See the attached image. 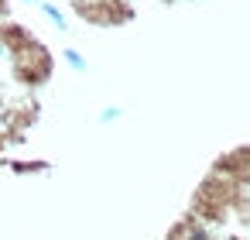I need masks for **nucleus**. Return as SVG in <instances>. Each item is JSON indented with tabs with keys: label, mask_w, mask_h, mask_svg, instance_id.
<instances>
[{
	"label": "nucleus",
	"mask_w": 250,
	"mask_h": 240,
	"mask_svg": "<svg viewBox=\"0 0 250 240\" xmlns=\"http://www.w3.org/2000/svg\"><path fill=\"white\" fill-rule=\"evenodd\" d=\"M7 59H11V76L28 89H38V86L52 83V76H55V55L42 38H28Z\"/></svg>",
	"instance_id": "f257e3e1"
},
{
	"label": "nucleus",
	"mask_w": 250,
	"mask_h": 240,
	"mask_svg": "<svg viewBox=\"0 0 250 240\" xmlns=\"http://www.w3.org/2000/svg\"><path fill=\"white\" fill-rule=\"evenodd\" d=\"M69 14L93 28H124L137 18L134 0H69Z\"/></svg>",
	"instance_id": "f03ea898"
},
{
	"label": "nucleus",
	"mask_w": 250,
	"mask_h": 240,
	"mask_svg": "<svg viewBox=\"0 0 250 240\" xmlns=\"http://www.w3.org/2000/svg\"><path fill=\"white\" fill-rule=\"evenodd\" d=\"M209 172H219V175H226V178H233V182H250V148H247V144H236V148L223 151V154L212 161Z\"/></svg>",
	"instance_id": "7ed1b4c3"
},
{
	"label": "nucleus",
	"mask_w": 250,
	"mask_h": 240,
	"mask_svg": "<svg viewBox=\"0 0 250 240\" xmlns=\"http://www.w3.org/2000/svg\"><path fill=\"white\" fill-rule=\"evenodd\" d=\"M165 240H219V233H216L209 223H202L199 216H185V219H178V223L168 230Z\"/></svg>",
	"instance_id": "20e7f679"
},
{
	"label": "nucleus",
	"mask_w": 250,
	"mask_h": 240,
	"mask_svg": "<svg viewBox=\"0 0 250 240\" xmlns=\"http://www.w3.org/2000/svg\"><path fill=\"white\" fill-rule=\"evenodd\" d=\"M38 11L55 24V31H62V35H69V31H72V21H69V14H65L59 4H52V0H38Z\"/></svg>",
	"instance_id": "39448f33"
},
{
	"label": "nucleus",
	"mask_w": 250,
	"mask_h": 240,
	"mask_svg": "<svg viewBox=\"0 0 250 240\" xmlns=\"http://www.w3.org/2000/svg\"><path fill=\"white\" fill-rule=\"evenodd\" d=\"M59 59H62L72 72H86V69H89V65H86V59H83V52H79V48H72V45H62V48H59Z\"/></svg>",
	"instance_id": "423d86ee"
},
{
	"label": "nucleus",
	"mask_w": 250,
	"mask_h": 240,
	"mask_svg": "<svg viewBox=\"0 0 250 240\" xmlns=\"http://www.w3.org/2000/svg\"><path fill=\"white\" fill-rule=\"evenodd\" d=\"M7 168L18 172V175H45L52 165L48 161H7Z\"/></svg>",
	"instance_id": "0eeeda50"
},
{
	"label": "nucleus",
	"mask_w": 250,
	"mask_h": 240,
	"mask_svg": "<svg viewBox=\"0 0 250 240\" xmlns=\"http://www.w3.org/2000/svg\"><path fill=\"white\" fill-rule=\"evenodd\" d=\"M120 113H124L120 107H103V110H100V124H110V120H120Z\"/></svg>",
	"instance_id": "6e6552de"
},
{
	"label": "nucleus",
	"mask_w": 250,
	"mask_h": 240,
	"mask_svg": "<svg viewBox=\"0 0 250 240\" xmlns=\"http://www.w3.org/2000/svg\"><path fill=\"white\" fill-rule=\"evenodd\" d=\"M11 14V4H7V0H0V18H7Z\"/></svg>",
	"instance_id": "1a4fd4ad"
},
{
	"label": "nucleus",
	"mask_w": 250,
	"mask_h": 240,
	"mask_svg": "<svg viewBox=\"0 0 250 240\" xmlns=\"http://www.w3.org/2000/svg\"><path fill=\"white\" fill-rule=\"evenodd\" d=\"M161 4H168V7H171V4H178V0H161Z\"/></svg>",
	"instance_id": "9d476101"
},
{
	"label": "nucleus",
	"mask_w": 250,
	"mask_h": 240,
	"mask_svg": "<svg viewBox=\"0 0 250 240\" xmlns=\"http://www.w3.org/2000/svg\"><path fill=\"white\" fill-rule=\"evenodd\" d=\"M24 4H38V0H24Z\"/></svg>",
	"instance_id": "9b49d317"
},
{
	"label": "nucleus",
	"mask_w": 250,
	"mask_h": 240,
	"mask_svg": "<svg viewBox=\"0 0 250 240\" xmlns=\"http://www.w3.org/2000/svg\"><path fill=\"white\" fill-rule=\"evenodd\" d=\"M0 55H7V52H4V45H0Z\"/></svg>",
	"instance_id": "f8f14e48"
}]
</instances>
